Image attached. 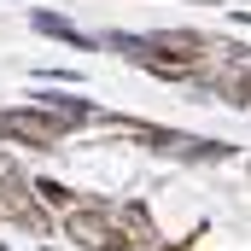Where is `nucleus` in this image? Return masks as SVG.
Listing matches in <instances>:
<instances>
[{
    "label": "nucleus",
    "mask_w": 251,
    "mask_h": 251,
    "mask_svg": "<svg viewBox=\"0 0 251 251\" xmlns=\"http://www.w3.org/2000/svg\"><path fill=\"white\" fill-rule=\"evenodd\" d=\"M64 234H70L76 246H88V251H128V234L111 222V210H100V204L64 210Z\"/></svg>",
    "instance_id": "f257e3e1"
},
{
    "label": "nucleus",
    "mask_w": 251,
    "mask_h": 251,
    "mask_svg": "<svg viewBox=\"0 0 251 251\" xmlns=\"http://www.w3.org/2000/svg\"><path fill=\"white\" fill-rule=\"evenodd\" d=\"M0 134H18V140H35V146H53L70 128L59 117H41V111H0Z\"/></svg>",
    "instance_id": "f03ea898"
},
{
    "label": "nucleus",
    "mask_w": 251,
    "mask_h": 251,
    "mask_svg": "<svg viewBox=\"0 0 251 251\" xmlns=\"http://www.w3.org/2000/svg\"><path fill=\"white\" fill-rule=\"evenodd\" d=\"M0 216H12L24 228H47V216L35 210V187L18 181V176H0Z\"/></svg>",
    "instance_id": "7ed1b4c3"
},
{
    "label": "nucleus",
    "mask_w": 251,
    "mask_h": 251,
    "mask_svg": "<svg viewBox=\"0 0 251 251\" xmlns=\"http://www.w3.org/2000/svg\"><path fill=\"white\" fill-rule=\"evenodd\" d=\"M41 105H47V117H59L64 128L94 123V105H88V100H64V94H53V100H41Z\"/></svg>",
    "instance_id": "20e7f679"
},
{
    "label": "nucleus",
    "mask_w": 251,
    "mask_h": 251,
    "mask_svg": "<svg viewBox=\"0 0 251 251\" xmlns=\"http://www.w3.org/2000/svg\"><path fill=\"white\" fill-rule=\"evenodd\" d=\"M222 94H228L234 105H251V64H234V70L222 76Z\"/></svg>",
    "instance_id": "39448f33"
},
{
    "label": "nucleus",
    "mask_w": 251,
    "mask_h": 251,
    "mask_svg": "<svg viewBox=\"0 0 251 251\" xmlns=\"http://www.w3.org/2000/svg\"><path fill=\"white\" fill-rule=\"evenodd\" d=\"M35 29H41V35H59V41H70V47H82V35L64 24L59 12H35Z\"/></svg>",
    "instance_id": "423d86ee"
},
{
    "label": "nucleus",
    "mask_w": 251,
    "mask_h": 251,
    "mask_svg": "<svg viewBox=\"0 0 251 251\" xmlns=\"http://www.w3.org/2000/svg\"><path fill=\"white\" fill-rule=\"evenodd\" d=\"M35 193H41V199H53V204H59V210H64V204H76V199H70V193H64L59 181H35Z\"/></svg>",
    "instance_id": "0eeeda50"
}]
</instances>
